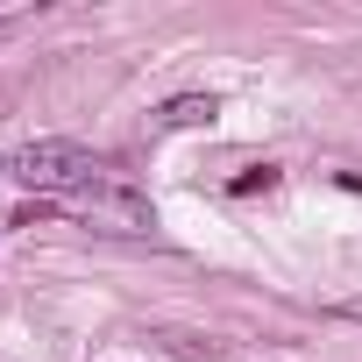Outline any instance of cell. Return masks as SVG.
Returning a JSON list of instances; mask_svg holds the SVG:
<instances>
[{
  "mask_svg": "<svg viewBox=\"0 0 362 362\" xmlns=\"http://www.w3.org/2000/svg\"><path fill=\"white\" fill-rule=\"evenodd\" d=\"M0 29H8V15H0Z\"/></svg>",
  "mask_w": 362,
  "mask_h": 362,
  "instance_id": "obj_5",
  "label": "cell"
},
{
  "mask_svg": "<svg viewBox=\"0 0 362 362\" xmlns=\"http://www.w3.org/2000/svg\"><path fill=\"white\" fill-rule=\"evenodd\" d=\"M270 185H277V170H270V163H263V170H242V177H235V192H270Z\"/></svg>",
  "mask_w": 362,
  "mask_h": 362,
  "instance_id": "obj_4",
  "label": "cell"
},
{
  "mask_svg": "<svg viewBox=\"0 0 362 362\" xmlns=\"http://www.w3.org/2000/svg\"><path fill=\"white\" fill-rule=\"evenodd\" d=\"M64 214H78V221L100 228V235H149V228H156V206L128 185V177H100V185L71 192Z\"/></svg>",
  "mask_w": 362,
  "mask_h": 362,
  "instance_id": "obj_2",
  "label": "cell"
},
{
  "mask_svg": "<svg viewBox=\"0 0 362 362\" xmlns=\"http://www.w3.org/2000/svg\"><path fill=\"white\" fill-rule=\"evenodd\" d=\"M0 177H8V163H0Z\"/></svg>",
  "mask_w": 362,
  "mask_h": 362,
  "instance_id": "obj_6",
  "label": "cell"
},
{
  "mask_svg": "<svg viewBox=\"0 0 362 362\" xmlns=\"http://www.w3.org/2000/svg\"><path fill=\"white\" fill-rule=\"evenodd\" d=\"M214 114H221V100H214V93H185V100L156 107V135H170V128H206Z\"/></svg>",
  "mask_w": 362,
  "mask_h": 362,
  "instance_id": "obj_3",
  "label": "cell"
},
{
  "mask_svg": "<svg viewBox=\"0 0 362 362\" xmlns=\"http://www.w3.org/2000/svg\"><path fill=\"white\" fill-rule=\"evenodd\" d=\"M8 170L22 177L29 192H50V199H71V192L100 185V177H114V163H100V156L78 149V142H29Z\"/></svg>",
  "mask_w": 362,
  "mask_h": 362,
  "instance_id": "obj_1",
  "label": "cell"
}]
</instances>
